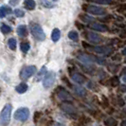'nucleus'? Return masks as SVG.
Masks as SVG:
<instances>
[{
  "mask_svg": "<svg viewBox=\"0 0 126 126\" xmlns=\"http://www.w3.org/2000/svg\"><path fill=\"white\" fill-rule=\"evenodd\" d=\"M30 118V109L27 107H21L14 113V119L19 121H26Z\"/></svg>",
  "mask_w": 126,
  "mask_h": 126,
  "instance_id": "nucleus-5",
  "label": "nucleus"
},
{
  "mask_svg": "<svg viewBox=\"0 0 126 126\" xmlns=\"http://www.w3.org/2000/svg\"><path fill=\"white\" fill-rule=\"evenodd\" d=\"M89 49L93 50L94 52L98 53V54H101V55H105V56H110L113 53V47H105V46H97V47H88Z\"/></svg>",
  "mask_w": 126,
  "mask_h": 126,
  "instance_id": "nucleus-7",
  "label": "nucleus"
},
{
  "mask_svg": "<svg viewBox=\"0 0 126 126\" xmlns=\"http://www.w3.org/2000/svg\"><path fill=\"white\" fill-rule=\"evenodd\" d=\"M123 81L126 82V76H124V77H123Z\"/></svg>",
  "mask_w": 126,
  "mask_h": 126,
  "instance_id": "nucleus-48",
  "label": "nucleus"
},
{
  "mask_svg": "<svg viewBox=\"0 0 126 126\" xmlns=\"http://www.w3.org/2000/svg\"><path fill=\"white\" fill-rule=\"evenodd\" d=\"M20 47H21V50L23 51L24 53H27L29 49L31 48V45L29 42H22L21 45H20Z\"/></svg>",
  "mask_w": 126,
  "mask_h": 126,
  "instance_id": "nucleus-26",
  "label": "nucleus"
},
{
  "mask_svg": "<svg viewBox=\"0 0 126 126\" xmlns=\"http://www.w3.org/2000/svg\"><path fill=\"white\" fill-rule=\"evenodd\" d=\"M55 79H56V73L50 71L48 73H47L43 78V85L46 89H48L49 87L52 86V84L55 82Z\"/></svg>",
  "mask_w": 126,
  "mask_h": 126,
  "instance_id": "nucleus-8",
  "label": "nucleus"
},
{
  "mask_svg": "<svg viewBox=\"0 0 126 126\" xmlns=\"http://www.w3.org/2000/svg\"><path fill=\"white\" fill-rule=\"evenodd\" d=\"M101 100H102V102H101L102 106L105 108H107L108 106H109V101H108V99L105 97V96H102V97H101Z\"/></svg>",
  "mask_w": 126,
  "mask_h": 126,
  "instance_id": "nucleus-30",
  "label": "nucleus"
},
{
  "mask_svg": "<svg viewBox=\"0 0 126 126\" xmlns=\"http://www.w3.org/2000/svg\"><path fill=\"white\" fill-rule=\"evenodd\" d=\"M121 53H122L123 55H125V56H126V48H124V49L122 50V52H121Z\"/></svg>",
  "mask_w": 126,
  "mask_h": 126,
  "instance_id": "nucleus-47",
  "label": "nucleus"
},
{
  "mask_svg": "<svg viewBox=\"0 0 126 126\" xmlns=\"http://www.w3.org/2000/svg\"><path fill=\"white\" fill-rule=\"evenodd\" d=\"M89 122H91V120H90L89 118H87V117H82V118L80 119V124L82 126L86 125Z\"/></svg>",
  "mask_w": 126,
  "mask_h": 126,
  "instance_id": "nucleus-29",
  "label": "nucleus"
},
{
  "mask_svg": "<svg viewBox=\"0 0 126 126\" xmlns=\"http://www.w3.org/2000/svg\"><path fill=\"white\" fill-rule=\"evenodd\" d=\"M68 38H69L70 40H72V41L78 42V40H79V34H78V32H75V31H71V32H69V33H68Z\"/></svg>",
  "mask_w": 126,
  "mask_h": 126,
  "instance_id": "nucleus-25",
  "label": "nucleus"
},
{
  "mask_svg": "<svg viewBox=\"0 0 126 126\" xmlns=\"http://www.w3.org/2000/svg\"><path fill=\"white\" fill-rule=\"evenodd\" d=\"M68 70H69V74L71 79L75 82L79 83V84H82V83H84V82H86V78L82 75V74L77 72L75 70H73L72 68H69Z\"/></svg>",
  "mask_w": 126,
  "mask_h": 126,
  "instance_id": "nucleus-9",
  "label": "nucleus"
},
{
  "mask_svg": "<svg viewBox=\"0 0 126 126\" xmlns=\"http://www.w3.org/2000/svg\"><path fill=\"white\" fill-rule=\"evenodd\" d=\"M119 92L126 93V84H120L119 85Z\"/></svg>",
  "mask_w": 126,
  "mask_h": 126,
  "instance_id": "nucleus-35",
  "label": "nucleus"
},
{
  "mask_svg": "<svg viewBox=\"0 0 126 126\" xmlns=\"http://www.w3.org/2000/svg\"><path fill=\"white\" fill-rule=\"evenodd\" d=\"M28 28L26 27L25 25H20L17 28V34H18L20 37H26L27 35H28Z\"/></svg>",
  "mask_w": 126,
  "mask_h": 126,
  "instance_id": "nucleus-15",
  "label": "nucleus"
},
{
  "mask_svg": "<svg viewBox=\"0 0 126 126\" xmlns=\"http://www.w3.org/2000/svg\"><path fill=\"white\" fill-rule=\"evenodd\" d=\"M60 108L63 110V112L67 115H70V116H74L77 114V110H76L75 106L73 104H71L70 102H63L60 104Z\"/></svg>",
  "mask_w": 126,
  "mask_h": 126,
  "instance_id": "nucleus-10",
  "label": "nucleus"
},
{
  "mask_svg": "<svg viewBox=\"0 0 126 126\" xmlns=\"http://www.w3.org/2000/svg\"><path fill=\"white\" fill-rule=\"evenodd\" d=\"M14 14L17 16V17H23L24 15H25V13L22 11V10H19V9H16V10H14Z\"/></svg>",
  "mask_w": 126,
  "mask_h": 126,
  "instance_id": "nucleus-31",
  "label": "nucleus"
},
{
  "mask_svg": "<svg viewBox=\"0 0 126 126\" xmlns=\"http://www.w3.org/2000/svg\"><path fill=\"white\" fill-rule=\"evenodd\" d=\"M118 101L117 103H118V105L120 106V107H123V106L125 105V101H124V100H123L121 97H118V98H117V101Z\"/></svg>",
  "mask_w": 126,
  "mask_h": 126,
  "instance_id": "nucleus-32",
  "label": "nucleus"
},
{
  "mask_svg": "<svg viewBox=\"0 0 126 126\" xmlns=\"http://www.w3.org/2000/svg\"><path fill=\"white\" fill-rule=\"evenodd\" d=\"M46 72H47V67L46 66H43L42 68H41V70L39 71V73H38V78H40L41 76H45V74H46Z\"/></svg>",
  "mask_w": 126,
  "mask_h": 126,
  "instance_id": "nucleus-36",
  "label": "nucleus"
},
{
  "mask_svg": "<svg viewBox=\"0 0 126 126\" xmlns=\"http://www.w3.org/2000/svg\"><path fill=\"white\" fill-rule=\"evenodd\" d=\"M107 68H108V71H110L111 73H117V72L119 71L120 65H119V64H114V63H111V64H108Z\"/></svg>",
  "mask_w": 126,
  "mask_h": 126,
  "instance_id": "nucleus-24",
  "label": "nucleus"
},
{
  "mask_svg": "<svg viewBox=\"0 0 126 126\" xmlns=\"http://www.w3.org/2000/svg\"><path fill=\"white\" fill-rule=\"evenodd\" d=\"M24 5H25L26 9H28V10H31V11H32V10H34V9H35L36 3H35V1H34V0H25Z\"/></svg>",
  "mask_w": 126,
  "mask_h": 126,
  "instance_id": "nucleus-20",
  "label": "nucleus"
},
{
  "mask_svg": "<svg viewBox=\"0 0 126 126\" xmlns=\"http://www.w3.org/2000/svg\"><path fill=\"white\" fill-rule=\"evenodd\" d=\"M61 37V32L59 29H54L52 31V33H51V40L53 42H57Z\"/></svg>",
  "mask_w": 126,
  "mask_h": 126,
  "instance_id": "nucleus-18",
  "label": "nucleus"
},
{
  "mask_svg": "<svg viewBox=\"0 0 126 126\" xmlns=\"http://www.w3.org/2000/svg\"><path fill=\"white\" fill-rule=\"evenodd\" d=\"M41 116H42V113H41V112H35V113H34V122H36V121L40 119Z\"/></svg>",
  "mask_w": 126,
  "mask_h": 126,
  "instance_id": "nucleus-37",
  "label": "nucleus"
},
{
  "mask_svg": "<svg viewBox=\"0 0 126 126\" xmlns=\"http://www.w3.org/2000/svg\"><path fill=\"white\" fill-rule=\"evenodd\" d=\"M109 83H110V85H111L112 87H117V86H119L120 83L119 77H118V76H114V77H112V78L109 80Z\"/></svg>",
  "mask_w": 126,
  "mask_h": 126,
  "instance_id": "nucleus-21",
  "label": "nucleus"
},
{
  "mask_svg": "<svg viewBox=\"0 0 126 126\" xmlns=\"http://www.w3.org/2000/svg\"><path fill=\"white\" fill-rule=\"evenodd\" d=\"M63 81L65 82L66 84H68V86H69V87H72V84H71V83L68 82V80H66V78H65V77H63Z\"/></svg>",
  "mask_w": 126,
  "mask_h": 126,
  "instance_id": "nucleus-41",
  "label": "nucleus"
},
{
  "mask_svg": "<svg viewBox=\"0 0 126 126\" xmlns=\"http://www.w3.org/2000/svg\"><path fill=\"white\" fill-rule=\"evenodd\" d=\"M55 92H56L58 98H59L61 101H74L73 96L70 94V93L67 91V90H66V89L63 88V87H57L56 90H55Z\"/></svg>",
  "mask_w": 126,
  "mask_h": 126,
  "instance_id": "nucleus-4",
  "label": "nucleus"
},
{
  "mask_svg": "<svg viewBox=\"0 0 126 126\" xmlns=\"http://www.w3.org/2000/svg\"><path fill=\"white\" fill-rule=\"evenodd\" d=\"M120 126H126V120H124L122 122H121V125Z\"/></svg>",
  "mask_w": 126,
  "mask_h": 126,
  "instance_id": "nucleus-46",
  "label": "nucleus"
},
{
  "mask_svg": "<svg viewBox=\"0 0 126 126\" xmlns=\"http://www.w3.org/2000/svg\"><path fill=\"white\" fill-rule=\"evenodd\" d=\"M112 60L113 61H120L121 60V57H120V54H116L115 56L112 57Z\"/></svg>",
  "mask_w": 126,
  "mask_h": 126,
  "instance_id": "nucleus-39",
  "label": "nucleus"
},
{
  "mask_svg": "<svg viewBox=\"0 0 126 126\" xmlns=\"http://www.w3.org/2000/svg\"><path fill=\"white\" fill-rule=\"evenodd\" d=\"M124 63H126V58H125V60H124Z\"/></svg>",
  "mask_w": 126,
  "mask_h": 126,
  "instance_id": "nucleus-49",
  "label": "nucleus"
},
{
  "mask_svg": "<svg viewBox=\"0 0 126 126\" xmlns=\"http://www.w3.org/2000/svg\"><path fill=\"white\" fill-rule=\"evenodd\" d=\"M55 1H56V0H55Z\"/></svg>",
  "mask_w": 126,
  "mask_h": 126,
  "instance_id": "nucleus-51",
  "label": "nucleus"
},
{
  "mask_svg": "<svg viewBox=\"0 0 126 126\" xmlns=\"http://www.w3.org/2000/svg\"><path fill=\"white\" fill-rule=\"evenodd\" d=\"M73 90H74V92H75L76 94L78 95V96H80V97H85L87 95L86 89L84 88V87H82V86H79V85L74 86Z\"/></svg>",
  "mask_w": 126,
  "mask_h": 126,
  "instance_id": "nucleus-14",
  "label": "nucleus"
},
{
  "mask_svg": "<svg viewBox=\"0 0 126 126\" xmlns=\"http://www.w3.org/2000/svg\"><path fill=\"white\" fill-rule=\"evenodd\" d=\"M104 124L105 126H118V120L114 119L112 117H108L107 119L104 120Z\"/></svg>",
  "mask_w": 126,
  "mask_h": 126,
  "instance_id": "nucleus-17",
  "label": "nucleus"
},
{
  "mask_svg": "<svg viewBox=\"0 0 126 126\" xmlns=\"http://www.w3.org/2000/svg\"><path fill=\"white\" fill-rule=\"evenodd\" d=\"M36 70H37V68L34 65L24 66L21 70V72H20V78L22 80H28V79H30L31 77H32L35 74Z\"/></svg>",
  "mask_w": 126,
  "mask_h": 126,
  "instance_id": "nucleus-6",
  "label": "nucleus"
},
{
  "mask_svg": "<svg viewBox=\"0 0 126 126\" xmlns=\"http://www.w3.org/2000/svg\"><path fill=\"white\" fill-rule=\"evenodd\" d=\"M96 63H98L99 64H101V65H104V64H106V61H105V59H103V58L96 57Z\"/></svg>",
  "mask_w": 126,
  "mask_h": 126,
  "instance_id": "nucleus-34",
  "label": "nucleus"
},
{
  "mask_svg": "<svg viewBox=\"0 0 126 126\" xmlns=\"http://www.w3.org/2000/svg\"><path fill=\"white\" fill-rule=\"evenodd\" d=\"M50 126H65L63 123H59V122H52L50 124Z\"/></svg>",
  "mask_w": 126,
  "mask_h": 126,
  "instance_id": "nucleus-42",
  "label": "nucleus"
},
{
  "mask_svg": "<svg viewBox=\"0 0 126 126\" xmlns=\"http://www.w3.org/2000/svg\"><path fill=\"white\" fill-rule=\"evenodd\" d=\"M30 30H31V32L33 35V37L35 38V39H37L38 41H44L45 39H46V34H45L42 27L39 24L33 23V22L31 23Z\"/></svg>",
  "mask_w": 126,
  "mask_h": 126,
  "instance_id": "nucleus-2",
  "label": "nucleus"
},
{
  "mask_svg": "<svg viewBox=\"0 0 126 126\" xmlns=\"http://www.w3.org/2000/svg\"><path fill=\"white\" fill-rule=\"evenodd\" d=\"M12 13V9L8 6H2L0 8V18H4L5 15Z\"/></svg>",
  "mask_w": 126,
  "mask_h": 126,
  "instance_id": "nucleus-16",
  "label": "nucleus"
},
{
  "mask_svg": "<svg viewBox=\"0 0 126 126\" xmlns=\"http://www.w3.org/2000/svg\"><path fill=\"white\" fill-rule=\"evenodd\" d=\"M79 17H80V19L82 20L83 23H87V24H91V22H93V21H94V19L92 18V17H90L89 15L82 14V13L79 15Z\"/></svg>",
  "mask_w": 126,
  "mask_h": 126,
  "instance_id": "nucleus-22",
  "label": "nucleus"
},
{
  "mask_svg": "<svg viewBox=\"0 0 126 126\" xmlns=\"http://www.w3.org/2000/svg\"><path fill=\"white\" fill-rule=\"evenodd\" d=\"M121 75H124V74H126V67H124L123 69H122V71H121V73H120Z\"/></svg>",
  "mask_w": 126,
  "mask_h": 126,
  "instance_id": "nucleus-45",
  "label": "nucleus"
},
{
  "mask_svg": "<svg viewBox=\"0 0 126 126\" xmlns=\"http://www.w3.org/2000/svg\"><path fill=\"white\" fill-rule=\"evenodd\" d=\"M19 2H20V0H10V4L12 6H16Z\"/></svg>",
  "mask_w": 126,
  "mask_h": 126,
  "instance_id": "nucleus-40",
  "label": "nucleus"
},
{
  "mask_svg": "<svg viewBox=\"0 0 126 126\" xmlns=\"http://www.w3.org/2000/svg\"><path fill=\"white\" fill-rule=\"evenodd\" d=\"M77 58L80 62L84 63L85 65H90L96 62V57L92 56V55H88V54H79Z\"/></svg>",
  "mask_w": 126,
  "mask_h": 126,
  "instance_id": "nucleus-12",
  "label": "nucleus"
},
{
  "mask_svg": "<svg viewBox=\"0 0 126 126\" xmlns=\"http://www.w3.org/2000/svg\"><path fill=\"white\" fill-rule=\"evenodd\" d=\"M125 100H126V97H125Z\"/></svg>",
  "mask_w": 126,
  "mask_h": 126,
  "instance_id": "nucleus-50",
  "label": "nucleus"
},
{
  "mask_svg": "<svg viewBox=\"0 0 126 126\" xmlns=\"http://www.w3.org/2000/svg\"><path fill=\"white\" fill-rule=\"evenodd\" d=\"M75 25L77 26V27H78L80 30H83V28H84V27H83V25H81L79 22H75Z\"/></svg>",
  "mask_w": 126,
  "mask_h": 126,
  "instance_id": "nucleus-43",
  "label": "nucleus"
},
{
  "mask_svg": "<svg viewBox=\"0 0 126 126\" xmlns=\"http://www.w3.org/2000/svg\"><path fill=\"white\" fill-rule=\"evenodd\" d=\"M0 31L2 33H4V34H9V33H11L12 32V28L10 27V26L6 25V24H2L1 25V28H0Z\"/></svg>",
  "mask_w": 126,
  "mask_h": 126,
  "instance_id": "nucleus-23",
  "label": "nucleus"
},
{
  "mask_svg": "<svg viewBox=\"0 0 126 126\" xmlns=\"http://www.w3.org/2000/svg\"><path fill=\"white\" fill-rule=\"evenodd\" d=\"M8 45H9V47L12 50H15V48H16V40L14 38H10L9 41H8Z\"/></svg>",
  "mask_w": 126,
  "mask_h": 126,
  "instance_id": "nucleus-27",
  "label": "nucleus"
},
{
  "mask_svg": "<svg viewBox=\"0 0 126 126\" xmlns=\"http://www.w3.org/2000/svg\"><path fill=\"white\" fill-rule=\"evenodd\" d=\"M119 117L120 118H126V108L122 109L120 113H119Z\"/></svg>",
  "mask_w": 126,
  "mask_h": 126,
  "instance_id": "nucleus-38",
  "label": "nucleus"
},
{
  "mask_svg": "<svg viewBox=\"0 0 126 126\" xmlns=\"http://www.w3.org/2000/svg\"><path fill=\"white\" fill-rule=\"evenodd\" d=\"M85 37L88 40L90 43H93V44H100L102 42V37H101L100 34L96 33V32H87L85 33Z\"/></svg>",
  "mask_w": 126,
  "mask_h": 126,
  "instance_id": "nucleus-11",
  "label": "nucleus"
},
{
  "mask_svg": "<svg viewBox=\"0 0 126 126\" xmlns=\"http://www.w3.org/2000/svg\"><path fill=\"white\" fill-rule=\"evenodd\" d=\"M15 90H16V92H18L19 94H23L28 90V84L25 82H22V83H20L16 86Z\"/></svg>",
  "mask_w": 126,
  "mask_h": 126,
  "instance_id": "nucleus-19",
  "label": "nucleus"
},
{
  "mask_svg": "<svg viewBox=\"0 0 126 126\" xmlns=\"http://www.w3.org/2000/svg\"><path fill=\"white\" fill-rule=\"evenodd\" d=\"M87 1H92L98 4H101V5H108V4H111L112 2V0H87Z\"/></svg>",
  "mask_w": 126,
  "mask_h": 126,
  "instance_id": "nucleus-28",
  "label": "nucleus"
},
{
  "mask_svg": "<svg viewBox=\"0 0 126 126\" xmlns=\"http://www.w3.org/2000/svg\"><path fill=\"white\" fill-rule=\"evenodd\" d=\"M12 109H13V106L10 103L6 104L4 106V108L2 109L1 114H0V124L2 126H7L10 123L11 115H12Z\"/></svg>",
  "mask_w": 126,
  "mask_h": 126,
  "instance_id": "nucleus-1",
  "label": "nucleus"
},
{
  "mask_svg": "<svg viewBox=\"0 0 126 126\" xmlns=\"http://www.w3.org/2000/svg\"><path fill=\"white\" fill-rule=\"evenodd\" d=\"M89 28L94 30V31H97V32H105L108 31V27L101 23H98V22H94V23H91L89 24Z\"/></svg>",
  "mask_w": 126,
  "mask_h": 126,
  "instance_id": "nucleus-13",
  "label": "nucleus"
},
{
  "mask_svg": "<svg viewBox=\"0 0 126 126\" xmlns=\"http://www.w3.org/2000/svg\"><path fill=\"white\" fill-rule=\"evenodd\" d=\"M41 3H42V5H43L45 8H48V9H50V8L53 7V5H52L51 3H49L47 0H41Z\"/></svg>",
  "mask_w": 126,
  "mask_h": 126,
  "instance_id": "nucleus-33",
  "label": "nucleus"
},
{
  "mask_svg": "<svg viewBox=\"0 0 126 126\" xmlns=\"http://www.w3.org/2000/svg\"><path fill=\"white\" fill-rule=\"evenodd\" d=\"M120 37H121V38H125L126 37V30L124 31V32H122L121 33H120Z\"/></svg>",
  "mask_w": 126,
  "mask_h": 126,
  "instance_id": "nucleus-44",
  "label": "nucleus"
},
{
  "mask_svg": "<svg viewBox=\"0 0 126 126\" xmlns=\"http://www.w3.org/2000/svg\"><path fill=\"white\" fill-rule=\"evenodd\" d=\"M82 9L86 13H90V14H93V15H103V14L106 13V11L103 8L94 6V5H89V4H84L82 6Z\"/></svg>",
  "mask_w": 126,
  "mask_h": 126,
  "instance_id": "nucleus-3",
  "label": "nucleus"
}]
</instances>
